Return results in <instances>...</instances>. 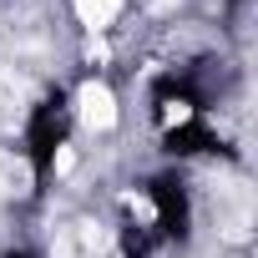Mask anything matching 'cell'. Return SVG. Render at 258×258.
<instances>
[{"label": "cell", "instance_id": "1", "mask_svg": "<svg viewBox=\"0 0 258 258\" xmlns=\"http://www.w3.org/2000/svg\"><path fill=\"white\" fill-rule=\"evenodd\" d=\"M71 126H76V116H71V96L51 91L46 101L31 106V116H26V162H31L36 177L56 172V162H61V152H66V137H71Z\"/></svg>", "mask_w": 258, "mask_h": 258}, {"label": "cell", "instance_id": "2", "mask_svg": "<svg viewBox=\"0 0 258 258\" xmlns=\"http://www.w3.org/2000/svg\"><path fill=\"white\" fill-rule=\"evenodd\" d=\"M71 116L86 121L91 132H111V126H116V96H111V86L106 81H86L76 91V101H71Z\"/></svg>", "mask_w": 258, "mask_h": 258}, {"label": "cell", "instance_id": "3", "mask_svg": "<svg viewBox=\"0 0 258 258\" xmlns=\"http://www.w3.org/2000/svg\"><path fill=\"white\" fill-rule=\"evenodd\" d=\"M162 147H167L172 157H198V152H213L218 137H213V126H208L203 116H192V121H182V126H167V132H162Z\"/></svg>", "mask_w": 258, "mask_h": 258}, {"label": "cell", "instance_id": "4", "mask_svg": "<svg viewBox=\"0 0 258 258\" xmlns=\"http://www.w3.org/2000/svg\"><path fill=\"white\" fill-rule=\"evenodd\" d=\"M76 11H81V21H86L91 31H101V26H111V21H116L121 0H76Z\"/></svg>", "mask_w": 258, "mask_h": 258}, {"label": "cell", "instance_id": "5", "mask_svg": "<svg viewBox=\"0 0 258 258\" xmlns=\"http://www.w3.org/2000/svg\"><path fill=\"white\" fill-rule=\"evenodd\" d=\"M6 258H36V253H31V248H11Z\"/></svg>", "mask_w": 258, "mask_h": 258}]
</instances>
